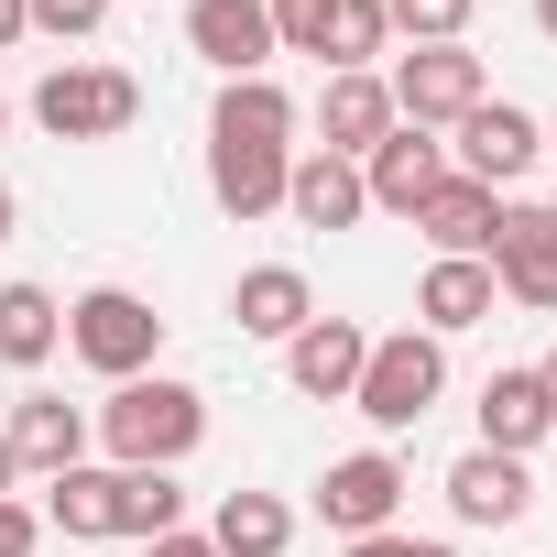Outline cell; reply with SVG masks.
Masks as SVG:
<instances>
[{
  "label": "cell",
  "instance_id": "cell-35",
  "mask_svg": "<svg viewBox=\"0 0 557 557\" xmlns=\"http://www.w3.org/2000/svg\"><path fill=\"white\" fill-rule=\"evenodd\" d=\"M12 481H23V459H12V437H0V492H12Z\"/></svg>",
  "mask_w": 557,
  "mask_h": 557
},
{
  "label": "cell",
  "instance_id": "cell-13",
  "mask_svg": "<svg viewBox=\"0 0 557 557\" xmlns=\"http://www.w3.org/2000/svg\"><path fill=\"white\" fill-rule=\"evenodd\" d=\"M0 437H12L23 481H55V470H77V459H88V405H66V394H12Z\"/></svg>",
  "mask_w": 557,
  "mask_h": 557
},
{
  "label": "cell",
  "instance_id": "cell-32",
  "mask_svg": "<svg viewBox=\"0 0 557 557\" xmlns=\"http://www.w3.org/2000/svg\"><path fill=\"white\" fill-rule=\"evenodd\" d=\"M23 34H34V12H23V0H0V55H12Z\"/></svg>",
  "mask_w": 557,
  "mask_h": 557
},
{
  "label": "cell",
  "instance_id": "cell-21",
  "mask_svg": "<svg viewBox=\"0 0 557 557\" xmlns=\"http://www.w3.org/2000/svg\"><path fill=\"white\" fill-rule=\"evenodd\" d=\"M492 307H503L492 262H426V285H416V329H426V339H459V329H481Z\"/></svg>",
  "mask_w": 557,
  "mask_h": 557
},
{
  "label": "cell",
  "instance_id": "cell-12",
  "mask_svg": "<svg viewBox=\"0 0 557 557\" xmlns=\"http://www.w3.org/2000/svg\"><path fill=\"white\" fill-rule=\"evenodd\" d=\"M361 361H372V329H361V318H307V329L285 339V383H296L307 405H350Z\"/></svg>",
  "mask_w": 557,
  "mask_h": 557
},
{
  "label": "cell",
  "instance_id": "cell-26",
  "mask_svg": "<svg viewBox=\"0 0 557 557\" xmlns=\"http://www.w3.org/2000/svg\"><path fill=\"white\" fill-rule=\"evenodd\" d=\"M394 45H470V0H383Z\"/></svg>",
  "mask_w": 557,
  "mask_h": 557
},
{
  "label": "cell",
  "instance_id": "cell-37",
  "mask_svg": "<svg viewBox=\"0 0 557 557\" xmlns=\"http://www.w3.org/2000/svg\"><path fill=\"white\" fill-rule=\"evenodd\" d=\"M0 132H12V99H0Z\"/></svg>",
  "mask_w": 557,
  "mask_h": 557
},
{
  "label": "cell",
  "instance_id": "cell-20",
  "mask_svg": "<svg viewBox=\"0 0 557 557\" xmlns=\"http://www.w3.org/2000/svg\"><path fill=\"white\" fill-rule=\"evenodd\" d=\"M557 437V416H546V383L535 372H492L481 383V448H503V459H535Z\"/></svg>",
  "mask_w": 557,
  "mask_h": 557
},
{
  "label": "cell",
  "instance_id": "cell-19",
  "mask_svg": "<svg viewBox=\"0 0 557 557\" xmlns=\"http://www.w3.org/2000/svg\"><path fill=\"white\" fill-rule=\"evenodd\" d=\"M285 143H208V197L230 208V219H273L285 208Z\"/></svg>",
  "mask_w": 557,
  "mask_h": 557
},
{
  "label": "cell",
  "instance_id": "cell-23",
  "mask_svg": "<svg viewBox=\"0 0 557 557\" xmlns=\"http://www.w3.org/2000/svg\"><path fill=\"white\" fill-rule=\"evenodd\" d=\"M208 546H219V557H285V546H296V503H285V492H219Z\"/></svg>",
  "mask_w": 557,
  "mask_h": 557
},
{
  "label": "cell",
  "instance_id": "cell-28",
  "mask_svg": "<svg viewBox=\"0 0 557 557\" xmlns=\"http://www.w3.org/2000/svg\"><path fill=\"white\" fill-rule=\"evenodd\" d=\"M34 12V34H55V45H88L99 23H110V0H23Z\"/></svg>",
  "mask_w": 557,
  "mask_h": 557
},
{
  "label": "cell",
  "instance_id": "cell-34",
  "mask_svg": "<svg viewBox=\"0 0 557 557\" xmlns=\"http://www.w3.org/2000/svg\"><path fill=\"white\" fill-rule=\"evenodd\" d=\"M535 383H546V416H557V350H546V361H535Z\"/></svg>",
  "mask_w": 557,
  "mask_h": 557
},
{
  "label": "cell",
  "instance_id": "cell-25",
  "mask_svg": "<svg viewBox=\"0 0 557 557\" xmlns=\"http://www.w3.org/2000/svg\"><path fill=\"white\" fill-rule=\"evenodd\" d=\"M383 55H394L383 0H339V12H329V77H350V66H383Z\"/></svg>",
  "mask_w": 557,
  "mask_h": 557
},
{
  "label": "cell",
  "instance_id": "cell-38",
  "mask_svg": "<svg viewBox=\"0 0 557 557\" xmlns=\"http://www.w3.org/2000/svg\"><path fill=\"white\" fill-rule=\"evenodd\" d=\"M546 230H557V197H546Z\"/></svg>",
  "mask_w": 557,
  "mask_h": 557
},
{
  "label": "cell",
  "instance_id": "cell-31",
  "mask_svg": "<svg viewBox=\"0 0 557 557\" xmlns=\"http://www.w3.org/2000/svg\"><path fill=\"white\" fill-rule=\"evenodd\" d=\"M143 557H219V546H208V535H186V524H175V535H153V546H143Z\"/></svg>",
  "mask_w": 557,
  "mask_h": 557
},
{
  "label": "cell",
  "instance_id": "cell-29",
  "mask_svg": "<svg viewBox=\"0 0 557 557\" xmlns=\"http://www.w3.org/2000/svg\"><path fill=\"white\" fill-rule=\"evenodd\" d=\"M34 546H45V513L23 492H0V557H34Z\"/></svg>",
  "mask_w": 557,
  "mask_h": 557
},
{
  "label": "cell",
  "instance_id": "cell-15",
  "mask_svg": "<svg viewBox=\"0 0 557 557\" xmlns=\"http://www.w3.org/2000/svg\"><path fill=\"white\" fill-rule=\"evenodd\" d=\"M307 318H318V285H307L296 262H240V285H230V329H240V339H273V350H285Z\"/></svg>",
  "mask_w": 557,
  "mask_h": 557
},
{
  "label": "cell",
  "instance_id": "cell-9",
  "mask_svg": "<svg viewBox=\"0 0 557 557\" xmlns=\"http://www.w3.org/2000/svg\"><path fill=\"white\" fill-rule=\"evenodd\" d=\"M437 186H448V143L416 132V121H394V132L361 153V197H372V219H416Z\"/></svg>",
  "mask_w": 557,
  "mask_h": 557
},
{
  "label": "cell",
  "instance_id": "cell-16",
  "mask_svg": "<svg viewBox=\"0 0 557 557\" xmlns=\"http://www.w3.org/2000/svg\"><path fill=\"white\" fill-rule=\"evenodd\" d=\"M394 132V88H383V66H350V77H329L318 88V153H372Z\"/></svg>",
  "mask_w": 557,
  "mask_h": 557
},
{
  "label": "cell",
  "instance_id": "cell-5",
  "mask_svg": "<svg viewBox=\"0 0 557 557\" xmlns=\"http://www.w3.org/2000/svg\"><path fill=\"white\" fill-rule=\"evenodd\" d=\"M394 121H416V132H459L481 99H492V77H481V55L470 45H394Z\"/></svg>",
  "mask_w": 557,
  "mask_h": 557
},
{
  "label": "cell",
  "instance_id": "cell-17",
  "mask_svg": "<svg viewBox=\"0 0 557 557\" xmlns=\"http://www.w3.org/2000/svg\"><path fill=\"white\" fill-rule=\"evenodd\" d=\"M285 219H296V230H361V219H372L361 164H350V153H296V164H285Z\"/></svg>",
  "mask_w": 557,
  "mask_h": 557
},
{
  "label": "cell",
  "instance_id": "cell-7",
  "mask_svg": "<svg viewBox=\"0 0 557 557\" xmlns=\"http://www.w3.org/2000/svg\"><path fill=\"white\" fill-rule=\"evenodd\" d=\"M535 153H546V121L513 110V99H481V110L448 132V175H470V186H492V197H513Z\"/></svg>",
  "mask_w": 557,
  "mask_h": 557
},
{
  "label": "cell",
  "instance_id": "cell-18",
  "mask_svg": "<svg viewBox=\"0 0 557 557\" xmlns=\"http://www.w3.org/2000/svg\"><path fill=\"white\" fill-rule=\"evenodd\" d=\"M416 230H426V251H437V262H492L503 197H492V186H470V175H448V186L416 208Z\"/></svg>",
  "mask_w": 557,
  "mask_h": 557
},
{
  "label": "cell",
  "instance_id": "cell-1",
  "mask_svg": "<svg viewBox=\"0 0 557 557\" xmlns=\"http://www.w3.org/2000/svg\"><path fill=\"white\" fill-rule=\"evenodd\" d=\"M197 437H208V394L175 383V372L110 383V405L88 416V448H110V470H175Z\"/></svg>",
  "mask_w": 557,
  "mask_h": 557
},
{
  "label": "cell",
  "instance_id": "cell-30",
  "mask_svg": "<svg viewBox=\"0 0 557 557\" xmlns=\"http://www.w3.org/2000/svg\"><path fill=\"white\" fill-rule=\"evenodd\" d=\"M350 557H459V546H437V535H405V524H394V535H361Z\"/></svg>",
  "mask_w": 557,
  "mask_h": 557
},
{
  "label": "cell",
  "instance_id": "cell-11",
  "mask_svg": "<svg viewBox=\"0 0 557 557\" xmlns=\"http://www.w3.org/2000/svg\"><path fill=\"white\" fill-rule=\"evenodd\" d=\"M492 285H503L513 307L557 318V230H546V208L503 197V230H492Z\"/></svg>",
  "mask_w": 557,
  "mask_h": 557
},
{
  "label": "cell",
  "instance_id": "cell-10",
  "mask_svg": "<svg viewBox=\"0 0 557 557\" xmlns=\"http://www.w3.org/2000/svg\"><path fill=\"white\" fill-rule=\"evenodd\" d=\"M186 55L208 77H273V12L262 0H186Z\"/></svg>",
  "mask_w": 557,
  "mask_h": 557
},
{
  "label": "cell",
  "instance_id": "cell-8",
  "mask_svg": "<svg viewBox=\"0 0 557 557\" xmlns=\"http://www.w3.org/2000/svg\"><path fill=\"white\" fill-rule=\"evenodd\" d=\"M45 535H66V546H110V535H132V470H110V459H77V470H55L45 481Z\"/></svg>",
  "mask_w": 557,
  "mask_h": 557
},
{
  "label": "cell",
  "instance_id": "cell-27",
  "mask_svg": "<svg viewBox=\"0 0 557 557\" xmlns=\"http://www.w3.org/2000/svg\"><path fill=\"white\" fill-rule=\"evenodd\" d=\"M262 12H273V55H318L329 66V12L339 0H262Z\"/></svg>",
  "mask_w": 557,
  "mask_h": 557
},
{
  "label": "cell",
  "instance_id": "cell-39",
  "mask_svg": "<svg viewBox=\"0 0 557 557\" xmlns=\"http://www.w3.org/2000/svg\"><path fill=\"white\" fill-rule=\"evenodd\" d=\"M546 153H557V121H546Z\"/></svg>",
  "mask_w": 557,
  "mask_h": 557
},
{
  "label": "cell",
  "instance_id": "cell-2",
  "mask_svg": "<svg viewBox=\"0 0 557 557\" xmlns=\"http://www.w3.org/2000/svg\"><path fill=\"white\" fill-rule=\"evenodd\" d=\"M66 350H77L99 383H143V372L164 361V318H153V296H132V285H88V296L66 307Z\"/></svg>",
  "mask_w": 557,
  "mask_h": 557
},
{
  "label": "cell",
  "instance_id": "cell-4",
  "mask_svg": "<svg viewBox=\"0 0 557 557\" xmlns=\"http://www.w3.org/2000/svg\"><path fill=\"white\" fill-rule=\"evenodd\" d=\"M34 121H45L55 143H121V132L143 121V77H132V66L77 55V66H55V77L34 88Z\"/></svg>",
  "mask_w": 557,
  "mask_h": 557
},
{
  "label": "cell",
  "instance_id": "cell-33",
  "mask_svg": "<svg viewBox=\"0 0 557 557\" xmlns=\"http://www.w3.org/2000/svg\"><path fill=\"white\" fill-rule=\"evenodd\" d=\"M12 219H23V197H12V175H0V240H12Z\"/></svg>",
  "mask_w": 557,
  "mask_h": 557
},
{
  "label": "cell",
  "instance_id": "cell-22",
  "mask_svg": "<svg viewBox=\"0 0 557 557\" xmlns=\"http://www.w3.org/2000/svg\"><path fill=\"white\" fill-rule=\"evenodd\" d=\"M208 143H285V153H296V99L273 88V77H219Z\"/></svg>",
  "mask_w": 557,
  "mask_h": 557
},
{
  "label": "cell",
  "instance_id": "cell-14",
  "mask_svg": "<svg viewBox=\"0 0 557 557\" xmlns=\"http://www.w3.org/2000/svg\"><path fill=\"white\" fill-rule=\"evenodd\" d=\"M437 492H448V513H459V524H524V513H535V470H524V459H503V448H459Z\"/></svg>",
  "mask_w": 557,
  "mask_h": 557
},
{
  "label": "cell",
  "instance_id": "cell-6",
  "mask_svg": "<svg viewBox=\"0 0 557 557\" xmlns=\"http://www.w3.org/2000/svg\"><path fill=\"white\" fill-rule=\"evenodd\" d=\"M405 492H416V481H405L394 448H350V459L318 470V524L350 535V546H361V535H394V524H405Z\"/></svg>",
  "mask_w": 557,
  "mask_h": 557
},
{
  "label": "cell",
  "instance_id": "cell-24",
  "mask_svg": "<svg viewBox=\"0 0 557 557\" xmlns=\"http://www.w3.org/2000/svg\"><path fill=\"white\" fill-rule=\"evenodd\" d=\"M66 350V307L45 296V285H0V361L12 372H45Z\"/></svg>",
  "mask_w": 557,
  "mask_h": 557
},
{
  "label": "cell",
  "instance_id": "cell-3",
  "mask_svg": "<svg viewBox=\"0 0 557 557\" xmlns=\"http://www.w3.org/2000/svg\"><path fill=\"white\" fill-rule=\"evenodd\" d=\"M437 394H448V339H426V329L372 339V361H361V383H350V405H361L383 437L426 426V416H437Z\"/></svg>",
  "mask_w": 557,
  "mask_h": 557
},
{
  "label": "cell",
  "instance_id": "cell-36",
  "mask_svg": "<svg viewBox=\"0 0 557 557\" xmlns=\"http://www.w3.org/2000/svg\"><path fill=\"white\" fill-rule=\"evenodd\" d=\"M535 34H546V45H557V0H535Z\"/></svg>",
  "mask_w": 557,
  "mask_h": 557
}]
</instances>
